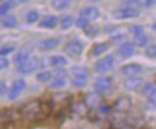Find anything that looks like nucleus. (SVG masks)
<instances>
[{
	"label": "nucleus",
	"mask_w": 156,
	"mask_h": 129,
	"mask_svg": "<svg viewBox=\"0 0 156 129\" xmlns=\"http://www.w3.org/2000/svg\"><path fill=\"white\" fill-rule=\"evenodd\" d=\"M20 115L28 121H41V100H31L23 105Z\"/></svg>",
	"instance_id": "1"
},
{
	"label": "nucleus",
	"mask_w": 156,
	"mask_h": 129,
	"mask_svg": "<svg viewBox=\"0 0 156 129\" xmlns=\"http://www.w3.org/2000/svg\"><path fill=\"white\" fill-rule=\"evenodd\" d=\"M64 51H65V53L67 55H70L72 58H77L83 52V45L78 40H72V41H69L65 45Z\"/></svg>",
	"instance_id": "2"
},
{
	"label": "nucleus",
	"mask_w": 156,
	"mask_h": 129,
	"mask_svg": "<svg viewBox=\"0 0 156 129\" xmlns=\"http://www.w3.org/2000/svg\"><path fill=\"white\" fill-rule=\"evenodd\" d=\"M113 65H114V57L113 55H107L103 59L98 60V63L95 64L94 70L98 74H105V73L109 71L113 68Z\"/></svg>",
	"instance_id": "3"
},
{
	"label": "nucleus",
	"mask_w": 156,
	"mask_h": 129,
	"mask_svg": "<svg viewBox=\"0 0 156 129\" xmlns=\"http://www.w3.org/2000/svg\"><path fill=\"white\" fill-rule=\"evenodd\" d=\"M39 63L40 60L37 57H31L24 64H22V65L18 66V71H20V74H24V75L31 74L33 71H35L39 68Z\"/></svg>",
	"instance_id": "4"
},
{
	"label": "nucleus",
	"mask_w": 156,
	"mask_h": 129,
	"mask_svg": "<svg viewBox=\"0 0 156 129\" xmlns=\"http://www.w3.org/2000/svg\"><path fill=\"white\" fill-rule=\"evenodd\" d=\"M139 16L138 10L133 7H124L119 9L113 12V17L115 19H127V18H136Z\"/></svg>",
	"instance_id": "5"
},
{
	"label": "nucleus",
	"mask_w": 156,
	"mask_h": 129,
	"mask_svg": "<svg viewBox=\"0 0 156 129\" xmlns=\"http://www.w3.org/2000/svg\"><path fill=\"white\" fill-rule=\"evenodd\" d=\"M25 86H27V83H25V81H24L23 78L16 80V81L13 82V85H12V88H11L10 92H9V99H10V100L17 99V98L20 97V93L24 91Z\"/></svg>",
	"instance_id": "6"
},
{
	"label": "nucleus",
	"mask_w": 156,
	"mask_h": 129,
	"mask_svg": "<svg viewBox=\"0 0 156 129\" xmlns=\"http://www.w3.org/2000/svg\"><path fill=\"white\" fill-rule=\"evenodd\" d=\"M114 83V80L113 77H109V76H105V77H100L98 81L95 82V89L98 92L101 91H107L109 89Z\"/></svg>",
	"instance_id": "7"
},
{
	"label": "nucleus",
	"mask_w": 156,
	"mask_h": 129,
	"mask_svg": "<svg viewBox=\"0 0 156 129\" xmlns=\"http://www.w3.org/2000/svg\"><path fill=\"white\" fill-rule=\"evenodd\" d=\"M142 85H143V80L140 77H137V76H130L124 82V87L127 91H137L142 87Z\"/></svg>",
	"instance_id": "8"
},
{
	"label": "nucleus",
	"mask_w": 156,
	"mask_h": 129,
	"mask_svg": "<svg viewBox=\"0 0 156 129\" xmlns=\"http://www.w3.org/2000/svg\"><path fill=\"white\" fill-rule=\"evenodd\" d=\"M131 106H132V101L127 97L119 98L117 101H115V104H114V109L118 112H127V111L131 109Z\"/></svg>",
	"instance_id": "9"
},
{
	"label": "nucleus",
	"mask_w": 156,
	"mask_h": 129,
	"mask_svg": "<svg viewBox=\"0 0 156 129\" xmlns=\"http://www.w3.org/2000/svg\"><path fill=\"white\" fill-rule=\"evenodd\" d=\"M80 16L87 18L89 22L90 21H95L100 16V11H98V7H95V6H88V7H84L80 11Z\"/></svg>",
	"instance_id": "10"
},
{
	"label": "nucleus",
	"mask_w": 156,
	"mask_h": 129,
	"mask_svg": "<svg viewBox=\"0 0 156 129\" xmlns=\"http://www.w3.org/2000/svg\"><path fill=\"white\" fill-rule=\"evenodd\" d=\"M59 42H60L59 39L49 37V39H46V40L41 41L39 45V47L41 51H51V50H54L55 47H58Z\"/></svg>",
	"instance_id": "11"
},
{
	"label": "nucleus",
	"mask_w": 156,
	"mask_h": 129,
	"mask_svg": "<svg viewBox=\"0 0 156 129\" xmlns=\"http://www.w3.org/2000/svg\"><path fill=\"white\" fill-rule=\"evenodd\" d=\"M59 19L57 16H52V15H49V16H46V17H43V18L41 19V22H40V27L41 28H47V29H52V28H55L57 27V24H58Z\"/></svg>",
	"instance_id": "12"
},
{
	"label": "nucleus",
	"mask_w": 156,
	"mask_h": 129,
	"mask_svg": "<svg viewBox=\"0 0 156 129\" xmlns=\"http://www.w3.org/2000/svg\"><path fill=\"white\" fill-rule=\"evenodd\" d=\"M142 71V66L138 64H127L121 68V73L125 76H136Z\"/></svg>",
	"instance_id": "13"
},
{
	"label": "nucleus",
	"mask_w": 156,
	"mask_h": 129,
	"mask_svg": "<svg viewBox=\"0 0 156 129\" xmlns=\"http://www.w3.org/2000/svg\"><path fill=\"white\" fill-rule=\"evenodd\" d=\"M119 53L122 55L124 58H129V57H131L135 53V46L132 44H130V42H125V44H122L120 46Z\"/></svg>",
	"instance_id": "14"
},
{
	"label": "nucleus",
	"mask_w": 156,
	"mask_h": 129,
	"mask_svg": "<svg viewBox=\"0 0 156 129\" xmlns=\"http://www.w3.org/2000/svg\"><path fill=\"white\" fill-rule=\"evenodd\" d=\"M11 118H12L11 111L7 109H1L0 110V129L6 128V126L11 121Z\"/></svg>",
	"instance_id": "15"
},
{
	"label": "nucleus",
	"mask_w": 156,
	"mask_h": 129,
	"mask_svg": "<svg viewBox=\"0 0 156 129\" xmlns=\"http://www.w3.org/2000/svg\"><path fill=\"white\" fill-rule=\"evenodd\" d=\"M85 103L88 104V106H90V108H95V106H98V104L101 103V97H100V94L96 92L90 93V94L87 95Z\"/></svg>",
	"instance_id": "16"
},
{
	"label": "nucleus",
	"mask_w": 156,
	"mask_h": 129,
	"mask_svg": "<svg viewBox=\"0 0 156 129\" xmlns=\"http://www.w3.org/2000/svg\"><path fill=\"white\" fill-rule=\"evenodd\" d=\"M108 48H109V44H108V42L96 44V45H94V47L91 48V53H93V55H103L106 51H108Z\"/></svg>",
	"instance_id": "17"
},
{
	"label": "nucleus",
	"mask_w": 156,
	"mask_h": 129,
	"mask_svg": "<svg viewBox=\"0 0 156 129\" xmlns=\"http://www.w3.org/2000/svg\"><path fill=\"white\" fill-rule=\"evenodd\" d=\"M15 6H16L15 0H7V1L2 2V4L0 5V17L5 16V15H6L10 10H12Z\"/></svg>",
	"instance_id": "18"
},
{
	"label": "nucleus",
	"mask_w": 156,
	"mask_h": 129,
	"mask_svg": "<svg viewBox=\"0 0 156 129\" xmlns=\"http://www.w3.org/2000/svg\"><path fill=\"white\" fill-rule=\"evenodd\" d=\"M49 64L52 66H62L67 64V59L62 55H53L49 58Z\"/></svg>",
	"instance_id": "19"
},
{
	"label": "nucleus",
	"mask_w": 156,
	"mask_h": 129,
	"mask_svg": "<svg viewBox=\"0 0 156 129\" xmlns=\"http://www.w3.org/2000/svg\"><path fill=\"white\" fill-rule=\"evenodd\" d=\"M70 5H71V0H53L52 1V6L58 11H62L67 9Z\"/></svg>",
	"instance_id": "20"
},
{
	"label": "nucleus",
	"mask_w": 156,
	"mask_h": 129,
	"mask_svg": "<svg viewBox=\"0 0 156 129\" xmlns=\"http://www.w3.org/2000/svg\"><path fill=\"white\" fill-rule=\"evenodd\" d=\"M148 41H149V37L147 36L144 33L137 34V35H135V37H133V44H135L136 46H138V47L145 46V45L148 44Z\"/></svg>",
	"instance_id": "21"
},
{
	"label": "nucleus",
	"mask_w": 156,
	"mask_h": 129,
	"mask_svg": "<svg viewBox=\"0 0 156 129\" xmlns=\"http://www.w3.org/2000/svg\"><path fill=\"white\" fill-rule=\"evenodd\" d=\"M72 74L75 75V77H88L89 71L87 68H83V66H73L71 69Z\"/></svg>",
	"instance_id": "22"
},
{
	"label": "nucleus",
	"mask_w": 156,
	"mask_h": 129,
	"mask_svg": "<svg viewBox=\"0 0 156 129\" xmlns=\"http://www.w3.org/2000/svg\"><path fill=\"white\" fill-rule=\"evenodd\" d=\"M29 58H30V57H29V52L23 51V52H20V53H18V55L15 57V64H16L17 66H20L22 64H24Z\"/></svg>",
	"instance_id": "23"
},
{
	"label": "nucleus",
	"mask_w": 156,
	"mask_h": 129,
	"mask_svg": "<svg viewBox=\"0 0 156 129\" xmlns=\"http://www.w3.org/2000/svg\"><path fill=\"white\" fill-rule=\"evenodd\" d=\"M75 24V18L72 16H65L64 18L60 21V25L62 29H69Z\"/></svg>",
	"instance_id": "24"
},
{
	"label": "nucleus",
	"mask_w": 156,
	"mask_h": 129,
	"mask_svg": "<svg viewBox=\"0 0 156 129\" xmlns=\"http://www.w3.org/2000/svg\"><path fill=\"white\" fill-rule=\"evenodd\" d=\"M155 91L156 89H155V87H154V85H153L151 82H148V83H145V85L143 86V88H142V95L149 98Z\"/></svg>",
	"instance_id": "25"
},
{
	"label": "nucleus",
	"mask_w": 156,
	"mask_h": 129,
	"mask_svg": "<svg viewBox=\"0 0 156 129\" xmlns=\"http://www.w3.org/2000/svg\"><path fill=\"white\" fill-rule=\"evenodd\" d=\"M66 85V78L65 77H55L52 82H51V88H62Z\"/></svg>",
	"instance_id": "26"
},
{
	"label": "nucleus",
	"mask_w": 156,
	"mask_h": 129,
	"mask_svg": "<svg viewBox=\"0 0 156 129\" xmlns=\"http://www.w3.org/2000/svg\"><path fill=\"white\" fill-rule=\"evenodd\" d=\"M2 25L5 28H15V27H17V19L15 16H7L2 21Z\"/></svg>",
	"instance_id": "27"
},
{
	"label": "nucleus",
	"mask_w": 156,
	"mask_h": 129,
	"mask_svg": "<svg viewBox=\"0 0 156 129\" xmlns=\"http://www.w3.org/2000/svg\"><path fill=\"white\" fill-rule=\"evenodd\" d=\"M87 83H88L87 77H75V78L71 81V85H72L73 87H77V88H83V87H85Z\"/></svg>",
	"instance_id": "28"
},
{
	"label": "nucleus",
	"mask_w": 156,
	"mask_h": 129,
	"mask_svg": "<svg viewBox=\"0 0 156 129\" xmlns=\"http://www.w3.org/2000/svg\"><path fill=\"white\" fill-rule=\"evenodd\" d=\"M36 78L40 82H48L52 78V73L51 71H41L36 75Z\"/></svg>",
	"instance_id": "29"
},
{
	"label": "nucleus",
	"mask_w": 156,
	"mask_h": 129,
	"mask_svg": "<svg viewBox=\"0 0 156 129\" xmlns=\"http://www.w3.org/2000/svg\"><path fill=\"white\" fill-rule=\"evenodd\" d=\"M39 12L37 11H35V10H33V11H30L29 13H28V16H27V22L29 23V24H33V23H35V22H37L39 21Z\"/></svg>",
	"instance_id": "30"
},
{
	"label": "nucleus",
	"mask_w": 156,
	"mask_h": 129,
	"mask_svg": "<svg viewBox=\"0 0 156 129\" xmlns=\"http://www.w3.org/2000/svg\"><path fill=\"white\" fill-rule=\"evenodd\" d=\"M15 50H16V47H15V46H12V45H5V46H2V47L0 48V55L5 57V55L12 53Z\"/></svg>",
	"instance_id": "31"
},
{
	"label": "nucleus",
	"mask_w": 156,
	"mask_h": 129,
	"mask_svg": "<svg viewBox=\"0 0 156 129\" xmlns=\"http://www.w3.org/2000/svg\"><path fill=\"white\" fill-rule=\"evenodd\" d=\"M84 32L88 36H95L98 32V25H88L84 28Z\"/></svg>",
	"instance_id": "32"
},
{
	"label": "nucleus",
	"mask_w": 156,
	"mask_h": 129,
	"mask_svg": "<svg viewBox=\"0 0 156 129\" xmlns=\"http://www.w3.org/2000/svg\"><path fill=\"white\" fill-rule=\"evenodd\" d=\"M75 24L77 25L78 28H82V29H84L85 27H88L89 25V21L87 18H84V17H79L77 21H75Z\"/></svg>",
	"instance_id": "33"
},
{
	"label": "nucleus",
	"mask_w": 156,
	"mask_h": 129,
	"mask_svg": "<svg viewBox=\"0 0 156 129\" xmlns=\"http://www.w3.org/2000/svg\"><path fill=\"white\" fill-rule=\"evenodd\" d=\"M145 55L149 58H156V45H150L145 50Z\"/></svg>",
	"instance_id": "34"
},
{
	"label": "nucleus",
	"mask_w": 156,
	"mask_h": 129,
	"mask_svg": "<svg viewBox=\"0 0 156 129\" xmlns=\"http://www.w3.org/2000/svg\"><path fill=\"white\" fill-rule=\"evenodd\" d=\"M129 30H130L132 34L137 35V34H142L144 29H143V27H140V25H132V27L129 28Z\"/></svg>",
	"instance_id": "35"
},
{
	"label": "nucleus",
	"mask_w": 156,
	"mask_h": 129,
	"mask_svg": "<svg viewBox=\"0 0 156 129\" xmlns=\"http://www.w3.org/2000/svg\"><path fill=\"white\" fill-rule=\"evenodd\" d=\"M9 65H10L9 59H6L5 57L0 55V70H4V69H6V68H9Z\"/></svg>",
	"instance_id": "36"
},
{
	"label": "nucleus",
	"mask_w": 156,
	"mask_h": 129,
	"mask_svg": "<svg viewBox=\"0 0 156 129\" xmlns=\"http://www.w3.org/2000/svg\"><path fill=\"white\" fill-rule=\"evenodd\" d=\"M7 93V86L4 81H0V97L5 95Z\"/></svg>",
	"instance_id": "37"
},
{
	"label": "nucleus",
	"mask_w": 156,
	"mask_h": 129,
	"mask_svg": "<svg viewBox=\"0 0 156 129\" xmlns=\"http://www.w3.org/2000/svg\"><path fill=\"white\" fill-rule=\"evenodd\" d=\"M149 105H151V108H156V91L149 97Z\"/></svg>",
	"instance_id": "38"
},
{
	"label": "nucleus",
	"mask_w": 156,
	"mask_h": 129,
	"mask_svg": "<svg viewBox=\"0 0 156 129\" xmlns=\"http://www.w3.org/2000/svg\"><path fill=\"white\" fill-rule=\"evenodd\" d=\"M54 75H55V77H65V78H66L67 73H66L64 69H59V70H57V73Z\"/></svg>",
	"instance_id": "39"
},
{
	"label": "nucleus",
	"mask_w": 156,
	"mask_h": 129,
	"mask_svg": "<svg viewBox=\"0 0 156 129\" xmlns=\"http://www.w3.org/2000/svg\"><path fill=\"white\" fill-rule=\"evenodd\" d=\"M122 40H126V35H119V36L113 37V42L114 44H118V42H122Z\"/></svg>",
	"instance_id": "40"
},
{
	"label": "nucleus",
	"mask_w": 156,
	"mask_h": 129,
	"mask_svg": "<svg viewBox=\"0 0 156 129\" xmlns=\"http://www.w3.org/2000/svg\"><path fill=\"white\" fill-rule=\"evenodd\" d=\"M109 111H111V108H108V106H100V112H102V113H107Z\"/></svg>",
	"instance_id": "41"
},
{
	"label": "nucleus",
	"mask_w": 156,
	"mask_h": 129,
	"mask_svg": "<svg viewBox=\"0 0 156 129\" xmlns=\"http://www.w3.org/2000/svg\"><path fill=\"white\" fill-rule=\"evenodd\" d=\"M145 5L147 6H154V5H156V0H145Z\"/></svg>",
	"instance_id": "42"
},
{
	"label": "nucleus",
	"mask_w": 156,
	"mask_h": 129,
	"mask_svg": "<svg viewBox=\"0 0 156 129\" xmlns=\"http://www.w3.org/2000/svg\"><path fill=\"white\" fill-rule=\"evenodd\" d=\"M125 4H127V5H132V4H136L138 0H122Z\"/></svg>",
	"instance_id": "43"
},
{
	"label": "nucleus",
	"mask_w": 156,
	"mask_h": 129,
	"mask_svg": "<svg viewBox=\"0 0 156 129\" xmlns=\"http://www.w3.org/2000/svg\"><path fill=\"white\" fill-rule=\"evenodd\" d=\"M20 2H23V4H25V2H29L30 0H20Z\"/></svg>",
	"instance_id": "44"
},
{
	"label": "nucleus",
	"mask_w": 156,
	"mask_h": 129,
	"mask_svg": "<svg viewBox=\"0 0 156 129\" xmlns=\"http://www.w3.org/2000/svg\"><path fill=\"white\" fill-rule=\"evenodd\" d=\"M153 29L156 32V23H154V24H153Z\"/></svg>",
	"instance_id": "45"
},
{
	"label": "nucleus",
	"mask_w": 156,
	"mask_h": 129,
	"mask_svg": "<svg viewBox=\"0 0 156 129\" xmlns=\"http://www.w3.org/2000/svg\"><path fill=\"white\" fill-rule=\"evenodd\" d=\"M122 129H133V128H131V127H125V128H122Z\"/></svg>",
	"instance_id": "46"
},
{
	"label": "nucleus",
	"mask_w": 156,
	"mask_h": 129,
	"mask_svg": "<svg viewBox=\"0 0 156 129\" xmlns=\"http://www.w3.org/2000/svg\"><path fill=\"white\" fill-rule=\"evenodd\" d=\"M90 1H94L95 2V1H100V0H90Z\"/></svg>",
	"instance_id": "47"
},
{
	"label": "nucleus",
	"mask_w": 156,
	"mask_h": 129,
	"mask_svg": "<svg viewBox=\"0 0 156 129\" xmlns=\"http://www.w3.org/2000/svg\"><path fill=\"white\" fill-rule=\"evenodd\" d=\"M0 1H2V0H0Z\"/></svg>",
	"instance_id": "48"
}]
</instances>
